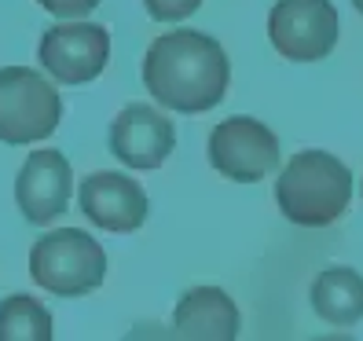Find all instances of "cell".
Instances as JSON below:
<instances>
[{
    "label": "cell",
    "instance_id": "1",
    "mask_svg": "<svg viewBox=\"0 0 363 341\" xmlns=\"http://www.w3.org/2000/svg\"><path fill=\"white\" fill-rule=\"evenodd\" d=\"M143 84L158 106L177 114H206L224 103L231 62L217 37L199 30H169L143 55Z\"/></svg>",
    "mask_w": 363,
    "mask_h": 341
},
{
    "label": "cell",
    "instance_id": "2",
    "mask_svg": "<svg viewBox=\"0 0 363 341\" xmlns=\"http://www.w3.org/2000/svg\"><path fill=\"white\" fill-rule=\"evenodd\" d=\"M352 173L345 162L327 151H297L279 180H275V202L283 217L297 228H327L349 209Z\"/></svg>",
    "mask_w": 363,
    "mask_h": 341
},
{
    "label": "cell",
    "instance_id": "3",
    "mask_svg": "<svg viewBox=\"0 0 363 341\" xmlns=\"http://www.w3.org/2000/svg\"><path fill=\"white\" fill-rule=\"evenodd\" d=\"M30 275L37 286L55 297H84L106 279L103 246L77 228H55L40 235L30 250Z\"/></svg>",
    "mask_w": 363,
    "mask_h": 341
},
{
    "label": "cell",
    "instance_id": "4",
    "mask_svg": "<svg viewBox=\"0 0 363 341\" xmlns=\"http://www.w3.org/2000/svg\"><path fill=\"white\" fill-rule=\"evenodd\" d=\"M62 99L52 77L30 67H0V143H37L59 129Z\"/></svg>",
    "mask_w": 363,
    "mask_h": 341
},
{
    "label": "cell",
    "instance_id": "5",
    "mask_svg": "<svg viewBox=\"0 0 363 341\" xmlns=\"http://www.w3.org/2000/svg\"><path fill=\"white\" fill-rule=\"evenodd\" d=\"M341 18L330 0H275L268 11V37L290 62H319L337 45Z\"/></svg>",
    "mask_w": 363,
    "mask_h": 341
},
{
    "label": "cell",
    "instance_id": "6",
    "mask_svg": "<svg viewBox=\"0 0 363 341\" xmlns=\"http://www.w3.org/2000/svg\"><path fill=\"white\" fill-rule=\"evenodd\" d=\"M209 162L235 184H257L279 169V140L257 118H224L209 133Z\"/></svg>",
    "mask_w": 363,
    "mask_h": 341
},
{
    "label": "cell",
    "instance_id": "7",
    "mask_svg": "<svg viewBox=\"0 0 363 341\" xmlns=\"http://www.w3.org/2000/svg\"><path fill=\"white\" fill-rule=\"evenodd\" d=\"M37 59L59 84H89L111 62V33L96 23H59L40 37Z\"/></svg>",
    "mask_w": 363,
    "mask_h": 341
},
{
    "label": "cell",
    "instance_id": "8",
    "mask_svg": "<svg viewBox=\"0 0 363 341\" xmlns=\"http://www.w3.org/2000/svg\"><path fill=\"white\" fill-rule=\"evenodd\" d=\"M74 199V169L67 162V155L55 147H40L33 151L15 180V202L18 213L26 217V224L45 228L52 220H59L70 209Z\"/></svg>",
    "mask_w": 363,
    "mask_h": 341
},
{
    "label": "cell",
    "instance_id": "9",
    "mask_svg": "<svg viewBox=\"0 0 363 341\" xmlns=\"http://www.w3.org/2000/svg\"><path fill=\"white\" fill-rule=\"evenodd\" d=\"M111 155L125 165V169H140L151 173L158 169L177 147V129L158 106L147 103H129L125 111L111 121Z\"/></svg>",
    "mask_w": 363,
    "mask_h": 341
},
{
    "label": "cell",
    "instance_id": "10",
    "mask_svg": "<svg viewBox=\"0 0 363 341\" xmlns=\"http://www.w3.org/2000/svg\"><path fill=\"white\" fill-rule=\"evenodd\" d=\"M77 206L89 224L129 235L147 220V191L125 173H92L77 187Z\"/></svg>",
    "mask_w": 363,
    "mask_h": 341
},
{
    "label": "cell",
    "instance_id": "11",
    "mask_svg": "<svg viewBox=\"0 0 363 341\" xmlns=\"http://www.w3.org/2000/svg\"><path fill=\"white\" fill-rule=\"evenodd\" d=\"M173 334L231 341V337H239V308H235V301L220 286H195L177 301Z\"/></svg>",
    "mask_w": 363,
    "mask_h": 341
},
{
    "label": "cell",
    "instance_id": "12",
    "mask_svg": "<svg viewBox=\"0 0 363 341\" xmlns=\"http://www.w3.org/2000/svg\"><path fill=\"white\" fill-rule=\"evenodd\" d=\"M312 312L330 327H356L363 319V275L356 268H323L312 283Z\"/></svg>",
    "mask_w": 363,
    "mask_h": 341
},
{
    "label": "cell",
    "instance_id": "13",
    "mask_svg": "<svg viewBox=\"0 0 363 341\" xmlns=\"http://www.w3.org/2000/svg\"><path fill=\"white\" fill-rule=\"evenodd\" d=\"M52 312L30 294H11L0 301V341H48Z\"/></svg>",
    "mask_w": 363,
    "mask_h": 341
},
{
    "label": "cell",
    "instance_id": "14",
    "mask_svg": "<svg viewBox=\"0 0 363 341\" xmlns=\"http://www.w3.org/2000/svg\"><path fill=\"white\" fill-rule=\"evenodd\" d=\"M143 8L155 23H184L202 8V0H143Z\"/></svg>",
    "mask_w": 363,
    "mask_h": 341
},
{
    "label": "cell",
    "instance_id": "15",
    "mask_svg": "<svg viewBox=\"0 0 363 341\" xmlns=\"http://www.w3.org/2000/svg\"><path fill=\"white\" fill-rule=\"evenodd\" d=\"M37 4L55 18H84L99 8V0H37Z\"/></svg>",
    "mask_w": 363,
    "mask_h": 341
},
{
    "label": "cell",
    "instance_id": "16",
    "mask_svg": "<svg viewBox=\"0 0 363 341\" xmlns=\"http://www.w3.org/2000/svg\"><path fill=\"white\" fill-rule=\"evenodd\" d=\"M352 8H356V11L363 15V0H352Z\"/></svg>",
    "mask_w": 363,
    "mask_h": 341
}]
</instances>
